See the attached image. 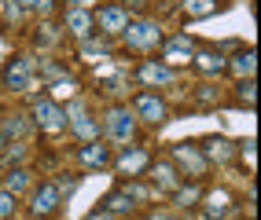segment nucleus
<instances>
[{
	"label": "nucleus",
	"mask_w": 261,
	"mask_h": 220,
	"mask_svg": "<svg viewBox=\"0 0 261 220\" xmlns=\"http://www.w3.org/2000/svg\"><path fill=\"white\" fill-rule=\"evenodd\" d=\"M151 162H154V158H151V150H144V147H125L121 154L111 158V165L118 169V173H129V176L147 173V165H151Z\"/></svg>",
	"instance_id": "12"
},
{
	"label": "nucleus",
	"mask_w": 261,
	"mask_h": 220,
	"mask_svg": "<svg viewBox=\"0 0 261 220\" xmlns=\"http://www.w3.org/2000/svg\"><path fill=\"white\" fill-rule=\"evenodd\" d=\"M121 41H125L129 52L151 55V52H159V48H162L166 33H162V26L154 22V19H133V22L125 26V33H121Z\"/></svg>",
	"instance_id": "1"
},
{
	"label": "nucleus",
	"mask_w": 261,
	"mask_h": 220,
	"mask_svg": "<svg viewBox=\"0 0 261 220\" xmlns=\"http://www.w3.org/2000/svg\"><path fill=\"white\" fill-rule=\"evenodd\" d=\"M136 77L144 81V88H166V84L177 81V70H169V66H162L159 59H144L140 66H136Z\"/></svg>",
	"instance_id": "13"
},
{
	"label": "nucleus",
	"mask_w": 261,
	"mask_h": 220,
	"mask_svg": "<svg viewBox=\"0 0 261 220\" xmlns=\"http://www.w3.org/2000/svg\"><path fill=\"white\" fill-rule=\"evenodd\" d=\"M169 162L177 165V173H188L191 180H202L206 173H210V162L202 158V150L195 143H177L173 154H169Z\"/></svg>",
	"instance_id": "5"
},
{
	"label": "nucleus",
	"mask_w": 261,
	"mask_h": 220,
	"mask_svg": "<svg viewBox=\"0 0 261 220\" xmlns=\"http://www.w3.org/2000/svg\"><path fill=\"white\" fill-rule=\"evenodd\" d=\"M228 202H232V195L228 191H210V195H206L202 198V213L206 216H210V220H224V216H228Z\"/></svg>",
	"instance_id": "19"
},
{
	"label": "nucleus",
	"mask_w": 261,
	"mask_h": 220,
	"mask_svg": "<svg viewBox=\"0 0 261 220\" xmlns=\"http://www.w3.org/2000/svg\"><path fill=\"white\" fill-rule=\"evenodd\" d=\"M66 129H70V136H77L81 143H96L99 140V117L92 110H85L81 103H74L66 110Z\"/></svg>",
	"instance_id": "8"
},
{
	"label": "nucleus",
	"mask_w": 261,
	"mask_h": 220,
	"mask_svg": "<svg viewBox=\"0 0 261 220\" xmlns=\"http://www.w3.org/2000/svg\"><path fill=\"white\" fill-rule=\"evenodd\" d=\"M199 150H202V158L210 162V165H214V162H228V158L236 154V147L224 140V136H210V140H206V147H199Z\"/></svg>",
	"instance_id": "20"
},
{
	"label": "nucleus",
	"mask_w": 261,
	"mask_h": 220,
	"mask_svg": "<svg viewBox=\"0 0 261 220\" xmlns=\"http://www.w3.org/2000/svg\"><path fill=\"white\" fill-rule=\"evenodd\" d=\"M195 99H199V103H221L224 96H221V88L214 92V84H202V88L195 92Z\"/></svg>",
	"instance_id": "27"
},
{
	"label": "nucleus",
	"mask_w": 261,
	"mask_h": 220,
	"mask_svg": "<svg viewBox=\"0 0 261 220\" xmlns=\"http://www.w3.org/2000/svg\"><path fill=\"white\" fill-rule=\"evenodd\" d=\"M191 55H195V41L188 37V33H173V37L162 41V66H169V70H177V66L191 62Z\"/></svg>",
	"instance_id": "10"
},
{
	"label": "nucleus",
	"mask_w": 261,
	"mask_h": 220,
	"mask_svg": "<svg viewBox=\"0 0 261 220\" xmlns=\"http://www.w3.org/2000/svg\"><path fill=\"white\" fill-rule=\"evenodd\" d=\"M217 0H184V15L188 19H210V15H217Z\"/></svg>",
	"instance_id": "22"
},
{
	"label": "nucleus",
	"mask_w": 261,
	"mask_h": 220,
	"mask_svg": "<svg viewBox=\"0 0 261 220\" xmlns=\"http://www.w3.org/2000/svg\"><path fill=\"white\" fill-rule=\"evenodd\" d=\"M59 206H63V198H59V187L51 180H44L41 187H33V195H30V213H33V220H51L59 213Z\"/></svg>",
	"instance_id": "9"
},
{
	"label": "nucleus",
	"mask_w": 261,
	"mask_h": 220,
	"mask_svg": "<svg viewBox=\"0 0 261 220\" xmlns=\"http://www.w3.org/2000/svg\"><path fill=\"white\" fill-rule=\"evenodd\" d=\"M147 220H177V216H169V213H151Z\"/></svg>",
	"instance_id": "31"
},
{
	"label": "nucleus",
	"mask_w": 261,
	"mask_h": 220,
	"mask_svg": "<svg viewBox=\"0 0 261 220\" xmlns=\"http://www.w3.org/2000/svg\"><path fill=\"white\" fill-rule=\"evenodd\" d=\"M92 22H96V33H103V37H121L125 26L133 22V15L121 4H99V11H92Z\"/></svg>",
	"instance_id": "4"
},
{
	"label": "nucleus",
	"mask_w": 261,
	"mask_h": 220,
	"mask_svg": "<svg viewBox=\"0 0 261 220\" xmlns=\"http://www.w3.org/2000/svg\"><path fill=\"white\" fill-rule=\"evenodd\" d=\"M129 4H133V8H144L147 0H125V4H121V8H129Z\"/></svg>",
	"instance_id": "32"
},
{
	"label": "nucleus",
	"mask_w": 261,
	"mask_h": 220,
	"mask_svg": "<svg viewBox=\"0 0 261 220\" xmlns=\"http://www.w3.org/2000/svg\"><path fill=\"white\" fill-rule=\"evenodd\" d=\"M85 220H118V216H111L107 209H99V206H96V209H92L89 216H85Z\"/></svg>",
	"instance_id": "30"
},
{
	"label": "nucleus",
	"mask_w": 261,
	"mask_h": 220,
	"mask_svg": "<svg viewBox=\"0 0 261 220\" xmlns=\"http://www.w3.org/2000/svg\"><path fill=\"white\" fill-rule=\"evenodd\" d=\"M133 117H140V121H147V125H162L166 117H169V107H166V99L159 96V92H136L133 96Z\"/></svg>",
	"instance_id": "6"
},
{
	"label": "nucleus",
	"mask_w": 261,
	"mask_h": 220,
	"mask_svg": "<svg viewBox=\"0 0 261 220\" xmlns=\"http://www.w3.org/2000/svg\"><path fill=\"white\" fill-rule=\"evenodd\" d=\"M15 209H19V198L0 187V220H15Z\"/></svg>",
	"instance_id": "26"
},
{
	"label": "nucleus",
	"mask_w": 261,
	"mask_h": 220,
	"mask_svg": "<svg viewBox=\"0 0 261 220\" xmlns=\"http://www.w3.org/2000/svg\"><path fill=\"white\" fill-rule=\"evenodd\" d=\"M228 70H232L239 81H254V70H257V55H254V48H243V52H236V59L228 62Z\"/></svg>",
	"instance_id": "18"
},
{
	"label": "nucleus",
	"mask_w": 261,
	"mask_h": 220,
	"mask_svg": "<svg viewBox=\"0 0 261 220\" xmlns=\"http://www.w3.org/2000/svg\"><path fill=\"white\" fill-rule=\"evenodd\" d=\"M173 202H177L180 209H191V206H199V202H202V187H199V180H191V183H180V187L173 191Z\"/></svg>",
	"instance_id": "21"
},
{
	"label": "nucleus",
	"mask_w": 261,
	"mask_h": 220,
	"mask_svg": "<svg viewBox=\"0 0 261 220\" xmlns=\"http://www.w3.org/2000/svg\"><path fill=\"white\" fill-rule=\"evenodd\" d=\"M147 173H151V183L159 191H166V195H173L180 187V173H177V165H173L169 158H162V162H151L147 165Z\"/></svg>",
	"instance_id": "15"
},
{
	"label": "nucleus",
	"mask_w": 261,
	"mask_h": 220,
	"mask_svg": "<svg viewBox=\"0 0 261 220\" xmlns=\"http://www.w3.org/2000/svg\"><path fill=\"white\" fill-rule=\"evenodd\" d=\"M236 103L247 107V110H254V103H257V84L254 81H239L236 84Z\"/></svg>",
	"instance_id": "23"
},
{
	"label": "nucleus",
	"mask_w": 261,
	"mask_h": 220,
	"mask_svg": "<svg viewBox=\"0 0 261 220\" xmlns=\"http://www.w3.org/2000/svg\"><path fill=\"white\" fill-rule=\"evenodd\" d=\"M19 8H30V11L48 15V11H51V0H19Z\"/></svg>",
	"instance_id": "28"
},
{
	"label": "nucleus",
	"mask_w": 261,
	"mask_h": 220,
	"mask_svg": "<svg viewBox=\"0 0 261 220\" xmlns=\"http://www.w3.org/2000/svg\"><path fill=\"white\" fill-rule=\"evenodd\" d=\"M99 132H103L111 143H118V147L133 143V136H136V117H133V110L121 107V103H114V107L107 110V117H103Z\"/></svg>",
	"instance_id": "2"
},
{
	"label": "nucleus",
	"mask_w": 261,
	"mask_h": 220,
	"mask_svg": "<svg viewBox=\"0 0 261 220\" xmlns=\"http://www.w3.org/2000/svg\"><path fill=\"white\" fill-rule=\"evenodd\" d=\"M33 81H37V62H33L30 55H15L4 66V84L11 92H30Z\"/></svg>",
	"instance_id": "7"
},
{
	"label": "nucleus",
	"mask_w": 261,
	"mask_h": 220,
	"mask_svg": "<svg viewBox=\"0 0 261 220\" xmlns=\"http://www.w3.org/2000/svg\"><path fill=\"white\" fill-rule=\"evenodd\" d=\"M191 66L206 77H217V74H228V59H224L221 48H195L191 55Z\"/></svg>",
	"instance_id": "14"
},
{
	"label": "nucleus",
	"mask_w": 261,
	"mask_h": 220,
	"mask_svg": "<svg viewBox=\"0 0 261 220\" xmlns=\"http://www.w3.org/2000/svg\"><path fill=\"white\" fill-rule=\"evenodd\" d=\"M111 147L103 143V140H96V143H81L77 147V165L81 169H107L111 165Z\"/></svg>",
	"instance_id": "16"
},
{
	"label": "nucleus",
	"mask_w": 261,
	"mask_h": 220,
	"mask_svg": "<svg viewBox=\"0 0 261 220\" xmlns=\"http://www.w3.org/2000/svg\"><path fill=\"white\" fill-rule=\"evenodd\" d=\"M236 154H239L243 162H247V165L254 169V140H247V143H239V147H236Z\"/></svg>",
	"instance_id": "29"
},
{
	"label": "nucleus",
	"mask_w": 261,
	"mask_h": 220,
	"mask_svg": "<svg viewBox=\"0 0 261 220\" xmlns=\"http://www.w3.org/2000/svg\"><path fill=\"white\" fill-rule=\"evenodd\" d=\"M63 26H66V33H70L77 44H85V41H92V37H96L92 11H85V8H77V4L63 11Z\"/></svg>",
	"instance_id": "11"
},
{
	"label": "nucleus",
	"mask_w": 261,
	"mask_h": 220,
	"mask_svg": "<svg viewBox=\"0 0 261 220\" xmlns=\"http://www.w3.org/2000/svg\"><path fill=\"white\" fill-rule=\"evenodd\" d=\"M33 125H37L41 132H48V136H59V132L66 129V110L56 103V99L37 96L33 99Z\"/></svg>",
	"instance_id": "3"
},
{
	"label": "nucleus",
	"mask_w": 261,
	"mask_h": 220,
	"mask_svg": "<svg viewBox=\"0 0 261 220\" xmlns=\"http://www.w3.org/2000/svg\"><path fill=\"white\" fill-rule=\"evenodd\" d=\"M30 183H33V180H30V169H11V173H8V187H4V191H11L15 198H19V191H26Z\"/></svg>",
	"instance_id": "24"
},
{
	"label": "nucleus",
	"mask_w": 261,
	"mask_h": 220,
	"mask_svg": "<svg viewBox=\"0 0 261 220\" xmlns=\"http://www.w3.org/2000/svg\"><path fill=\"white\" fill-rule=\"evenodd\" d=\"M63 96H70V99L77 96V81H74V77H59L56 84H51V96H48V99H56V103H59Z\"/></svg>",
	"instance_id": "25"
},
{
	"label": "nucleus",
	"mask_w": 261,
	"mask_h": 220,
	"mask_svg": "<svg viewBox=\"0 0 261 220\" xmlns=\"http://www.w3.org/2000/svg\"><path fill=\"white\" fill-rule=\"evenodd\" d=\"M99 209H107L111 216H125V213H133V209H136V198L129 195L125 183H121V187H114L107 198H103V206H99Z\"/></svg>",
	"instance_id": "17"
}]
</instances>
